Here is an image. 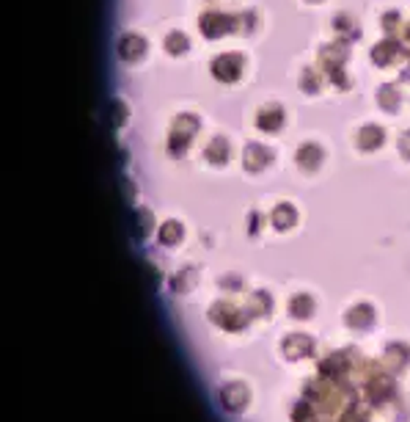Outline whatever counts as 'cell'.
I'll return each instance as SVG.
<instances>
[{
    "instance_id": "6da1fadb",
    "label": "cell",
    "mask_w": 410,
    "mask_h": 422,
    "mask_svg": "<svg viewBox=\"0 0 410 422\" xmlns=\"http://www.w3.org/2000/svg\"><path fill=\"white\" fill-rule=\"evenodd\" d=\"M347 42H333V44H325L319 50V66L322 72L328 75V80L336 86V89H347L350 80L345 75V64H347Z\"/></svg>"
},
{
    "instance_id": "7a4b0ae2",
    "label": "cell",
    "mask_w": 410,
    "mask_h": 422,
    "mask_svg": "<svg viewBox=\"0 0 410 422\" xmlns=\"http://www.w3.org/2000/svg\"><path fill=\"white\" fill-rule=\"evenodd\" d=\"M198 132V119L193 113H179L171 122V132H168V155L171 158H182L188 152L190 141Z\"/></svg>"
},
{
    "instance_id": "3957f363",
    "label": "cell",
    "mask_w": 410,
    "mask_h": 422,
    "mask_svg": "<svg viewBox=\"0 0 410 422\" xmlns=\"http://www.w3.org/2000/svg\"><path fill=\"white\" fill-rule=\"evenodd\" d=\"M243 66H245V58H243L240 53H221V56L210 64V69H212V77H215V80H221V83H234V80H240Z\"/></svg>"
},
{
    "instance_id": "277c9868",
    "label": "cell",
    "mask_w": 410,
    "mask_h": 422,
    "mask_svg": "<svg viewBox=\"0 0 410 422\" xmlns=\"http://www.w3.org/2000/svg\"><path fill=\"white\" fill-rule=\"evenodd\" d=\"M198 28L207 39H221L223 33L234 31V14H223V11H207L198 20Z\"/></svg>"
},
{
    "instance_id": "5b68a950",
    "label": "cell",
    "mask_w": 410,
    "mask_h": 422,
    "mask_svg": "<svg viewBox=\"0 0 410 422\" xmlns=\"http://www.w3.org/2000/svg\"><path fill=\"white\" fill-rule=\"evenodd\" d=\"M410 53L394 39V36H388V39H383V42H378L375 47H372V61L378 66H391L397 58H408Z\"/></svg>"
},
{
    "instance_id": "8992f818",
    "label": "cell",
    "mask_w": 410,
    "mask_h": 422,
    "mask_svg": "<svg viewBox=\"0 0 410 422\" xmlns=\"http://www.w3.org/2000/svg\"><path fill=\"white\" fill-rule=\"evenodd\" d=\"M256 128L262 132H278L284 128V108H281L278 102L264 105V108L256 113Z\"/></svg>"
},
{
    "instance_id": "52a82bcc",
    "label": "cell",
    "mask_w": 410,
    "mask_h": 422,
    "mask_svg": "<svg viewBox=\"0 0 410 422\" xmlns=\"http://www.w3.org/2000/svg\"><path fill=\"white\" fill-rule=\"evenodd\" d=\"M270 161H273V152L267 147H262V144H248L243 149V166H245V171L259 174V171H264L270 166Z\"/></svg>"
},
{
    "instance_id": "ba28073f",
    "label": "cell",
    "mask_w": 410,
    "mask_h": 422,
    "mask_svg": "<svg viewBox=\"0 0 410 422\" xmlns=\"http://www.w3.org/2000/svg\"><path fill=\"white\" fill-rule=\"evenodd\" d=\"M295 163H297V168H300V171L314 174L316 168H319V163H322V147L314 144V141L300 144V147H297V152H295Z\"/></svg>"
},
{
    "instance_id": "9c48e42d",
    "label": "cell",
    "mask_w": 410,
    "mask_h": 422,
    "mask_svg": "<svg viewBox=\"0 0 410 422\" xmlns=\"http://www.w3.org/2000/svg\"><path fill=\"white\" fill-rule=\"evenodd\" d=\"M383 141H385V130L378 128V125H364L361 130L355 132V147L364 149V152H375V149H380Z\"/></svg>"
},
{
    "instance_id": "30bf717a",
    "label": "cell",
    "mask_w": 410,
    "mask_h": 422,
    "mask_svg": "<svg viewBox=\"0 0 410 422\" xmlns=\"http://www.w3.org/2000/svg\"><path fill=\"white\" fill-rule=\"evenodd\" d=\"M116 47H119V56H122L124 61H138V58L143 56V50H146V39L138 36V33H124Z\"/></svg>"
},
{
    "instance_id": "8fae6325",
    "label": "cell",
    "mask_w": 410,
    "mask_h": 422,
    "mask_svg": "<svg viewBox=\"0 0 410 422\" xmlns=\"http://www.w3.org/2000/svg\"><path fill=\"white\" fill-rule=\"evenodd\" d=\"M229 155H231V149H229V141H226L223 135H215V138L204 147V158L210 163H215V166L229 163Z\"/></svg>"
},
{
    "instance_id": "7c38bea8",
    "label": "cell",
    "mask_w": 410,
    "mask_h": 422,
    "mask_svg": "<svg viewBox=\"0 0 410 422\" xmlns=\"http://www.w3.org/2000/svg\"><path fill=\"white\" fill-rule=\"evenodd\" d=\"M333 31L339 36V42H352V39H358L361 36V28H358V23L350 17V14H336L333 17Z\"/></svg>"
},
{
    "instance_id": "4fadbf2b",
    "label": "cell",
    "mask_w": 410,
    "mask_h": 422,
    "mask_svg": "<svg viewBox=\"0 0 410 422\" xmlns=\"http://www.w3.org/2000/svg\"><path fill=\"white\" fill-rule=\"evenodd\" d=\"M399 92H397V86H391V83H385V86H380L378 89V105L383 111H388V113H394L397 108H399Z\"/></svg>"
},
{
    "instance_id": "5bb4252c",
    "label": "cell",
    "mask_w": 410,
    "mask_h": 422,
    "mask_svg": "<svg viewBox=\"0 0 410 422\" xmlns=\"http://www.w3.org/2000/svg\"><path fill=\"white\" fill-rule=\"evenodd\" d=\"M270 221H273V227L276 229H289L295 221H297V210H295L292 204H278V207L273 210Z\"/></svg>"
},
{
    "instance_id": "9a60e30c",
    "label": "cell",
    "mask_w": 410,
    "mask_h": 422,
    "mask_svg": "<svg viewBox=\"0 0 410 422\" xmlns=\"http://www.w3.org/2000/svg\"><path fill=\"white\" fill-rule=\"evenodd\" d=\"M300 89H303L306 94H316V92L322 89V72L314 69V66H306V69L300 72Z\"/></svg>"
},
{
    "instance_id": "2e32d148",
    "label": "cell",
    "mask_w": 410,
    "mask_h": 422,
    "mask_svg": "<svg viewBox=\"0 0 410 422\" xmlns=\"http://www.w3.org/2000/svg\"><path fill=\"white\" fill-rule=\"evenodd\" d=\"M188 36L182 31H171L165 36V50L171 53V56H182V53H188Z\"/></svg>"
},
{
    "instance_id": "e0dca14e",
    "label": "cell",
    "mask_w": 410,
    "mask_h": 422,
    "mask_svg": "<svg viewBox=\"0 0 410 422\" xmlns=\"http://www.w3.org/2000/svg\"><path fill=\"white\" fill-rule=\"evenodd\" d=\"M127 122V105L122 99H110L108 102V125L110 128H122Z\"/></svg>"
},
{
    "instance_id": "ac0fdd59",
    "label": "cell",
    "mask_w": 410,
    "mask_h": 422,
    "mask_svg": "<svg viewBox=\"0 0 410 422\" xmlns=\"http://www.w3.org/2000/svg\"><path fill=\"white\" fill-rule=\"evenodd\" d=\"M179 240H182V224H179V221H165V224L160 227V243L174 246V243H179Z\"/></svg>"
},
{
    "instance_id": "d6986e66",
    "label": "cell",
    "mask_w": 410,
    "mask_h": 422,
    "mask_svg": "<svg viewBox=\"0 0 410 422\" xmlns=\"http://www.w3.org/2000/svg\"><path fill=\"white\" fill-rule=\"evenodd\" d=\"M380 25H383V31L388 33V36H397V33H402V17H399V11H385L383 17H380Z\"/></svg>"
},
{
    "instance_id": "ffe728a7",
    "label": "cell",
    "mask_w": 410,
    "mask_h": 422,
    "mask_svg": "<svg viewBox=\"0 0 410 422\" xmlns=\"http://www.w3.org/2000/svg\"><path fill=\"white\" fill-rule=\"evenodd\" d=\"M253 28H256V14H253V11H243V14L234 17V31L251 33Z\"/></svg>"
},
{
    "instance_id": "44dd1931",
    "label": "cell",
    "mask_w": 410,
    "mask_h": 422,
    "mask_svg": "<svg viewBox=\"0 0 410 422\" xmlns=\"http://www.w3.org/2000/svg\"><path fill=\"white\" fill-rule=\"evenodd\" d=\"M152 227V213L149 210H138L135 213V232H138V237H143L146 232Z\"/></svg>"
},
{
    "instance_id": "7402d4cb",
    "label": "cell",
    "mask_w": 410,
    "mask_h": 422,
    "mask_svg": "<svg viewBox=\"0 0 410 422\" xmlns=\"http://www.w3.org/2000/svg\"><path fill=\"white\" fill-rule=\"evenodd\" d=\"M397 147H399V155L405 158V161H410V130L402 132L399 135V141H397Z\"/></svg>"
},
{
    "instance_id": "603a6c76",
    "label": "cell",
    "mask_w": 410,
    "mask_h": 422,
    "mask_svg": "<svg viewBox=\"0 0 410 422\" xmlns=\"http://www.w3.org/2000/svg\"><path fill=\"white\" fill-rule=\"evenodd\" d=\"M402 42H405V50L410 53V23H405V28H402Z\"/></svg>"
},
{
    "instance_id": "cb8c5ba5",
    "label": "cell",
    "mask_w": 410,
    "mask_h": 422,
    "mask_svg": "<svg viewBox=\"0 0 410 422\" xmlns=\"http://www.w3.org/2000/svg\"><path fill=\"white\" fill-rule=\"evenodd\" d=\"M314 3H316V0H314Z\"/></svg>"
}]
</instances>
